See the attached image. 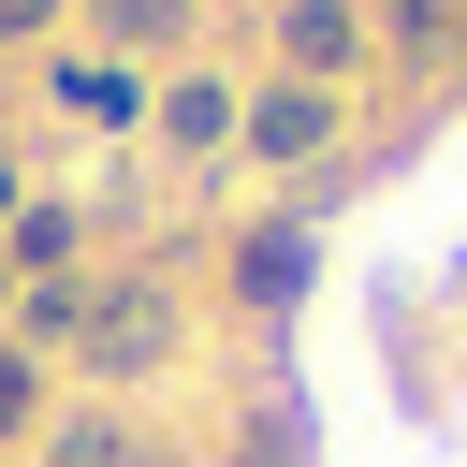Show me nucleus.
<instances>
[{
	"instance_id": "f257e3e1",
	"label": "nucleus",
	"mask_w": 467,
	"mask_h": 467,
	"mask_svg": "<svg viewBox=\"0 0 467 467\" xmlns=\"http://www.w3.org/2000/svg\"><path fill=\"white\" fill-rule=\"evenodd\" d=\"M73 350H88L102 379H146V365L175 350V292H161V277H102L88 321H73Z\"/></svg>"
},
{
	"instance_id": "f03ea898",
	"label": "nucleus",
	"mask_w": 467,
	"mask_h": 467,
	"mask_svg": "<svg viewBox=\"0 0 467 467\" xmlns=\"http://www.w3.org/2000/svg\"><path fill=\"white\" fill-rule=\"evenodd\" d=\"M321 131H336V117H321V88H277V102H248V146H263V161H321Z\"/></svg>"
},
{
	"instance_id": "7ed1b4c3",
	"label": "nucleus",
	"mask_w": 467,
	"mask_h": 467,
	"mask_svg": "<svg viewBox=\"0 0 467 467\" xmlns=\"http://www.w3.org/2000/svg\"><path fill=\"white\" fill-rule=\"evenodd\" d=\"M277 44H292V73H350V58H365L350 0H292V29H277Z\"/></svg>"
},
{
	"instance_id": "20e7f679",
	"label": "nucleus",
	"mask_w": 467,
	"mask_h": 467,
	"mask_svg": "<svg viewBox=\"0 0 467 467\" xmlns=\"http://www.w3.org/2000/svg\"><path fill=\"white\" fill-rule=\"evenodd\" d=\"M234 277H248L263 306H292V292H306V234H248V248H234Z\"/></svg>"
},
{
	"instance_id": "39448f33",
	"label": "nucleus",
	"mask_w": 467,
	"mask_h": 467,
	"mask_svg": "<svg viewBox=\"0 0 467 467\" xmlns=\"http://www.w3.org/2000/svg\"><path fill=\"white\" fill-rule=\"evenodd\" d=\"M88 29H102V44H175L190 0H88Z\"/></svg>"
},
{
	"instance_id": "423d86ee",
	"label": "nucleus",
	"mask_w": 467,
	"mask_h": 467,
	"mask_svg": "<svg viewBox=\"0 0 467 467\" xmlns=\"http://www.w3.org/2000/svg\"><path fill=\"white\" fill-rule=\"evenodd\" d=\"M0 263H29V277H73V219H58V204H29V219H15V248H0Z\"/></svg>"
},
{
	"instance_id": "0eeeda50",
	"label": "nucleus",
	"mask_w": 467,
	"mask_h": 467,
	"mask_svg": "<svg viewBox=\"0 0 467 467\" xmlns=\"http://www.w3.org/2000/svg\"><path fill=\"white\" fill-rule=\"evenodd\" d=\"M58 467H161L131 423H58Z\"/></svg>"
},
{
	"instance_id": "6e6552de",
	"label": "nucleus",
	"mask_w": 467,
	"mask_h": 467,
	"mask_svg": "<svg viewBox=\"0 0 467 467\" xmlns=\"http://www.w3.org/2000/svg\"><path fill=\"white\" fill-rule=\"evenodd\" d=\"M161 131H175V146H219V131H234V102H219V88H204V73H190V88H175V102H161Z\"/></svg>"
},
{
	"instance_id": "1a4fd4ad",
	"label": "nucleus",
	"mask_w": 467,
	"mask_h": 467,
	"mask_svg": "<svg viewBox=\"0 0 467 467\" xmlns=\"http://www.w3.org/2000/svg\"><path fill=\"white\" fill-rule=\"evenodd\" d=\"M29 409H44V365H29V350H0V438H15Z\"/></svg>"
},
{
	"instance_id": "9d476101",
	"label": "nucleus",
	"mask_w": 467,
	"mask_h": 467,
	"mask_svg": "<svg viewBox=\"0 0 467 467\" xmlns=\"http://www.w3.org/2000/svg\"><path fill=\"white\" fill-rule=\"evenodd\" d=\"M29 29H58V0H0V44H29Z\"/></svg>"
},
{
	"instance_id": "9b49d317",
	"label": "nucleus",
	"mask_w": 467,
	"mask_h": 467,
	"mask_svg": "<svg viewBox=\"0 0 467 467\" xmlns=\"http://www.w3.org/2000/svg\"><path fill=\"white\" fill-rule=\"evenodd\" d=\"M0 292H15V263H0Z\"/></svg>"
}]
</instances>
